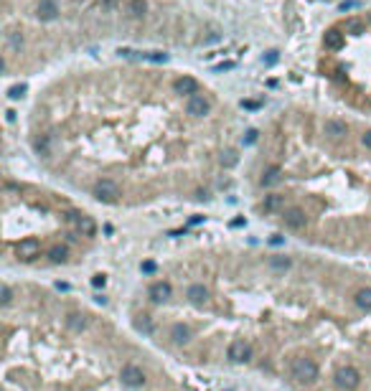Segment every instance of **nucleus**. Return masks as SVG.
I'll use <instances>...</instances> for the list:
<instances>
[{
  "instance_id": "1",
  "label": "nucleus",
  "mask_w": 371,
  "mask_h": 391,
  "mask_svg": "<svg viewBox=\"0 0 371 391\" xmlns=\"http://www.w3.org/2000/svg\"><path fill=\"white\" fill-rule=\"evenodd\" d=\"M290 376L295 381H305V384H310L318 379V366L310 361V358H295L290 363Z\"/></svg>"
},
{
  "instance_id": "2",
  "label": "nucleus",
  "mask_w": 371,
  "mask_h": 391,
  "mask_svg": "<svg viewBox=\"0 0 371 391\" xmlns=\"http://www.w3.org/2000/svg\"><path fill=\"white\" fill-rule=\"evenodd\" d=\"M117 196H120V186H117L112 178L97 181V186H94V198H97V201H102V203H115Z\"/></svg>"
},
{
  "instance_id": "3",
  "label": "nucleus",
  "mask_w": 371,
  "mask_h": 391,
  "mask_svg": "<svg viewBox=\"0 0 371 391\" xmlns=\"http://www.w3.org/2000/svg\"><path fill=\"white\" fill-rule=\"evenodd\" d=\"M336 384L341 389H346V391H351V389H356L361 384V374L356 371L354 366H341L336 371Z\"/></svg>"
},
{
  "instance_id": "4",
  "label": "nucleus",
  "mask_w": 371,
  "mask_h": 391,
  "mask_svg": "<svg viewBox=\"0 0 371 391\" xmlns=\"http://www.w3.org/2000/svg\"><path fill=\"white\" fill-rule=\"evenodd\" d=\"M120 379H122V384H125V386H130V389H140V386L145 384V374H143V368H138V366H133V363L122 366Z\"/></svg>"
},
{
  "instance_id": "5",
  "label": "nucleus",
  "mask_w": 371,
  "mask_h": 391,
  "mask_svg": "<svg viewBox=\"0 0 371 391\" xmlns=\"http://www.w3.org/2000/svg\"><path fill=\"white\" fill-rule=\"evenodd\" d=\"M209 110H211V102L204 94H191L186 99V112L191 117H204V115H209Z\"/></svg>"
},
{
  "instance_id": "6",
  "label": "nucleus",
  "mask_w": 371,
  "mask_h": 391,
  "mask_svg": "<svg viewBox=\"0 0 371 391\" xmlns=\"http://www.w3.org/2000/svg\"><path fill=\"white\" fill-rule=\"evenodd\" d=\"M38 252H41V244H38V239H20L18 242V247H15V254H18V259H23V262H33V259L38 257Z\"/></svg>"
},
{
  "instance_id": "7",
  "label": "nucleus",
  "mask_w": 371,
  "mask_h": 391,
  "mask_svg": "<svg viewBox=\"0 0 371 391\" xmlns=\"http://www.w3.org/2000/svg\"><path fill=\"white\" fill-rule=\"evenodd\" d=\"M69 219H72V221H74V224L79 226L81 236H94V234H97V224H94V219H92V216L72 211V213H69Z\"/></svg>"
},
{
  "instance_id": "8",
  "label": "nucleus",
  "mask_w": 371,
  "mask_h": 391,
  "mask_svg": "<svg viewBox=\"0 0 371 391\" xmlns=\"http://www.w3.org/2000/svg\"><path fill=\"white\" fill-rule=\"evenodd\" d=\"M249 353H252V348H249V343H244V340H231L229 351H226L229 361H234V363L247 361V358H249Z\"/></svg>"
},
{
  "instance_id": "9",
  "label": "nucleus",
  "mask_w": 371,
  "mask_h": 391,
  "mask_svg": "<svg viewBox=\"0 0 371 391\" xmlns=\"http://www.w3.org/2000/svg\"><path fill=\"white\" fill-rule=\"evenodd\" d=\"M36 18L38 20H56L59 18L56 0H41V3L36 5Z\"/></svg>"
},
{
  "instance_id": "10",
  "label": "nucleus",
  "mask_w": 371,
  "mask_h": 391,
  "mask_svg": "<svg viewBox=\"0 0 371 391\" xmlns=\"http://www.w3.org/2000/svg\"><path fill=\"white\" fill-rule=\"evenodd\" d=\"M282 219H285V226H288V229H295V231L308 224V216H305V211H300V208H288Z\"/></svg>"
},
{
  "instance_id": "11",
  "label": "nucleus",
  "mask_w": 371,
  "mask_h": 391,
  "mask_svg": "<svg viewBox=\"0 0 371 391\" xmlns=\"http://www.w3.org/2000/svg\"><path fill=\"white\" fill-rule=\"evenodd\" d=\"M173 89H176L178 94H199V81H196L193 76H178L176 84H173Z\"/></svg>"
},
{
  "instance_id": "12",
  "label": "nucleus",
  "mask_w": 371,
  "mask_h": 391,
  "mask_svg": "<svg viewBox=\"0 0 371 391\" xmlns=\"http://www.w3.org/2000/svg\"><path fill=\"white\" fill-rule=\"evenodd\" d=\"M173 295V287H170V282H155V285L150 287V297L155 300V302H163V300H168Z\"/></svg>"
},
{
  "instance_id": "13",
  "label": "nucleus",
  "mask_w": 371,
  "mask_h": 391,
  "mask_svg": "<svg viewBox=\"0 0 371 391\" xmlns=\"http://www.w3.org/2000/svg\"><path fill=\"white\" fill-rule=\"evenodd\" d=\"M323 46H325V49H331V51H338V49L343 46V33L336 31V28H331L328 33L323 36Z\"/></svg>"
},
{
  "instance_id": "14",
  "label": "nucleus",
  "mask_w": 371,
  "mask_h": 391,
  "mask_svg": "<svg viewBox=\"0 0 371 391\" xmlns=\"http://www.w3.org/2000/svg\"><path fill=\"white\" fill-rule=\"evenodd\" d=\"M170 338L176 340V343H188L191 340V328H188V325H183V323H176L170 328Z\"/></svg>"
},
{
  "instance_id": "15",
  "label": "nucleus",
  "mask_w": 371,
  "mask_h": 391,
  "mask_svg": "<svg viewBox=\"0 0 371 391\" xmlns=\"http://www.w3.org/2000/svg\"><path fill=\"white\" fill-rule=\"evenodd\" d=\"M67 328L74 330V333H81V330L86 328V315H81V313H69V318H67Z\"/></svg>"
},
{
  "instance_id": "16",
  "label": "nucleus",
  "mask_w": 371,
  "mask_h": 391,
  "mask_svg": "<svg viewBox=\"0 0 371 391\" xmlns=\"http://www.w3.org/2000/svg\"><path fill=\"white\" fill-rule=\"evenodd\" d=\"M325 135H328V137H343L346 135V122L328 120V122H325Z\"/></svg>"
},
{
  "instance_id": "17",
  "label": "nucleus",
  "mask_w": 371,
  "mask_h": 391,
  "mask_svg": "<svg viewBox=\"0 0 371 391\" xmlns=\"http://www.w3.org/2000/svg\"><path fill=\"white\" fill-rule=\"evenodd\" d=\"M354 302L361 308V310H366V313H371V287H361L359 292H356V297H354Z\"/></svg>"
},
{
  "instance_id": "18",
  "label": "nucleus",
  "mask_w": 371,
  "mask_h": 391,
  "mask_svg": "<svg viewBox=\"0 0 371 391\" xmlns=\"http://www.w3.org/2000/svg\"><path fill=\"white\" fill-rule=\"evenodd\" d=\"M67 257H69V249L61 247V244H56V247L49 249V259H51L54 264H64V262H67Z\"/></svg>"
},
{
  "instance_id": "19",
  "label": "nucleus",
  "mask_w": 371,
  "mask_h": 391,
  "mask_svg": "<svg viewBox=\"0 0 371 391\" xmlns=\"http://www.w3.org/2000/svg\"><path fill=\"white\" fill-rule=\"evenodd\" d=\"M206 297H209V290L204 285H191L188 287V300L191 302H206Z\"/></svg>"
},
{
  "instance_id": "20",
  "label": "nucleus",
  "mask_w": 371,
  "mask_h": 391,
  "mask_svg": "<svg viewBox=\"0 0 371 391\" xmlns=\"http://www.w3.org/2000/svg\"><path fill=\"white\" fill-rule=\"evenodd\" d=\"M280 165H270L265 173H262V186H272V183H277L280 181Z\"/></svg>"
},
{
  "instance_id": "21",
  "label": "nucleus",
  "mask_w": 371,
  "mask_h": 391,
  "mask_svg": "<svg viewBox=\"0 0 371 391\" xmlns=\"http://www.w3.org/2000/svg\"><path fill=\"white\" fill-rule=\"evenodd\" d=\"M343 31H346V33H351V36H361V33H364V23H361L359 18H346Z\"/></svg>"
},
{
  "instance_id": "22",
  "label": "nucleus",
  "mask_w": 371,
  "mask_h": 391,
  "mask_svg": "<svg viewBox=\"0 0 371 391\" xmlns=\"http://www.w3.org/2000/svg\"><path fill=\"white\" fill-rule=\"evenodd\" d=\"M282 203H285V198L277 196V193H272V196H267V198H265L262 208H265V211H277V208H282Z\"/></svg>"
},
{
  "instance_id": "23",
  "label": "nucleus",
  "mask_w": 371,
  "mask_h": 391,
  "mask_svg": "<svg viewBox=\"0 0 371 391\" xmlns=\"http://www.w3.org/2000/svg\"><path fill=\"white\" fill-rule=\"evenodd\" d=\"M145 0H130L127 3V13L133 15V18H143V13H145Z\"/></svg>"
},
{
  "instance_id": "24",
  "label": "nucleus",
  "mask_w": 371,
  "mask_h": 391,
  "mask_svg": "<svg viewBox=\"0 0 371 391\" xmlns=\"http://www.w3.org/2000/svg\"><path fill=\"white\" fill-rule=\"evenodd\" d=\"M8 49L15 51V54L23 49V36H20V31H10L8 33Z\"/></svg>"
},
{
  "instance_id": "25",
  "label": "nucleus",
  "mask_w": 371,
  "mask_h": 391,
  "mask_svg": "<svg viewBox=\"0 0 371 391\" xmlns=\"http://www.w3.org/2000/svg\"><path fill=\"white\" fill-rule=\"evenodd\" d=\"M270 267H272V269H280V272H288V269H290V259H288V257H272V259H270Z\"/></svg>"
},
{
  "instance_id": "26",
  "label": "nucleus",
  "mask_w": 371,
  "mask_h": 391,
  "mask_svg": "<svg viewBox=\"0 0 371 391\" xmlns=\"http://www.w3.org/2000/svg\"><path fill=\"white\" fill-rule=\"evenodd\" d=\"M26 92H28V86H26V84H13L10 89H8V99H13V102H15V99L23 97Z\"/></svg>"
},
{
  "instance_id": "27",
  "label": "nucleus",
  "mask_w": 371,
  "mask_h": 391,
  "mask_svg": "<svg viewBox=\"0 0 371 391\" xmlns=\"http://www.w3.org/2000/svg\"><path fill=\"white\" fill-rule=\"evenodd\" d=\"M145 61H152V64H165V61H168V54H163V51H148V54H145Z\"/></svg>"
},
{
  "instance_id": "28",
  "label": "nucleus",
  "mask_w": 371,
  "mask_h": 391,
  "mask_svg": "<svg viewBox=\"0 0 371 391\" xmlns=\"http://www.w3.org/2000/svg\"><path fill=\"white\" fill-rule=\"evenodd\" d=\"M222 165H224V168L236 165V153H234V150H226V153L222 155Z\"/></svg>"
},
{
  "instance_id": "29",
  "label": "nucleus",
  "mask_w": 371,
  "mask_h": 391,
  "mask_svg": "<svg viewBox=\"0 0 371 391\" xmlns=\"http://www.w3.org/2000/svg\"><path fill=\"white\" fill-rule=\"evenodd\" d=\"M36 153L38 155H49V137H38L36 140Z\"/></svg>"
},
{
  "instance_id": "30",
  "label": "nucleus",
  "mask_w": 371,
  "mask_h": 391,
  "mask_svg": "<svg viewBox=\"0 0 371 391\" xmlns=\"http://www.w3.org/2000/svg\"><path fill=\"white\" fill-rule=\"evenodd\" d=\"M135 328H138V330H143V333H152V323H150L148 318H143V320H138V323H135Z\"/></svg>"
},
{
  "instance_id": "31",
  "label": "nucleus",
  "mask_w": 371,
  "mask_h": 391,
  "mask_svg": "<svg viewBox=\"0 0 371 391\" xmlns=\"http://www.w3.org/2000/svg\"><path fill=\"white\" fill-rule=\"evenodd\" d=\"M10 300H13V290L8 285H3V297H0V302H3V305H10Z\"/></svg>"
},
{
  "instance_id": "32",
  "label": "nucleus",
  "mask_w": 371,
  "mask_h": 391,
  "mask_svg": "<svg viewBox=\"0 0 371 391\" xmlns=\"http://www.w3.org/2000/svg\"><path fill=\"white\" fill-rule=\"evenodd\" d=\"M257 135H259L257 130H247V135H244L242 142H244V145H254V142H257Z\"/></svg>"
},
{
  "instance_id": "33",
  "label": "nucleus",
  "mask_w": 371,
  "mask_h": 391,
  "mask_svg": "<svg viewBox=\"0 0 371 391\" xmlns=\"http://www.w3.org/2000/svg\"><path fill=\"white\" fill-rule=\"evenodd\" d=\"M104 285H107V277H104V274H94V277H92V287L99 290V287H104Z\"/></svg>"
},
{
  "instance_id": "34",
  "label": "nucleus",
  "mask_w": 371,
  "mask_h": 391,
  "mask_svg": "<svg viewBox=\"0 0 371 391\" xmlns=\"http://www.w3.org/2000/svg\"><path fill=\"white\" fill-rule=\"evenodd\" d=\"M99 8L102 10H115L117 8V0H99Z\"/></svg>"
},
{
  "instance_id": "35",
  "label": "nucleus",
  "mask_w": 371,
  "mask_h": 391,
  "mask_svg": "<svg viewBox=\"0 0 371 391\" xmlns=\"http://www.w3.org/2000/svg\"><path fill=\"white\" fill-rule=\"evenodd\" d=\"M140 269H143L145 274H150V272H155V262H143V264H140Z\"/></svg>"
},
{
  "instance_id": "36",
  "label": "nucleus",
  "mask_w": 371,
  "mask_h": 391,
  "mask_svg": "<svg viewBox=\"0 0 371 391\" xmlns=\"http://www.w3.org/2000/svg\"><path fill=\"white\" fill-rule=\"evenodd\" d=\"M275 61H277V51H267V56H265V64H270V66H272Z\"/></svg>"
},
{
  "instance_id": "37",
  "label": "nucleus",
  "mask_w": 371,
  "mask_h": 391,
  "mask_svg": "<svg viewBox=\"0 0 371 391\" xmlns=\"http://www.w3.org/2000/svg\"><path fill=\"white\" fill-rule=\"evenodd\" d=\"M351 8H356L354 0H346V3H341V10H351Z\"/></svg>"
},
{
  "instance_id": "38",
  "label": "nucleus",
  "mask_w": 371,
  "mask_h": 391,
  "mask_svg": "<svg viewBox=\"0 0 371 391\" xmlns=\"http://www.w3.org/2000/svg\"><path fill=\"white\" fill-rule=\"evenodd\" d=\"M364 145H366V147H369V150H371V130H369V132H366V135H364Z\"/></svg>"
},
{
  "instance_id": "39",
  "label": "nucleus",
  "mask_w": 371,
  "mask_h": 391,
  "mask_svg": "<svg viewBox=\"0 0 371 391\" xmlns=\"http://www.w3.org/2000/svg\"><path fill=\"white\" fill-rule=\"evenodd\" d=\"M242 107H247V110H257L259 104H257V102H242Z\"/></svg>"
},
{
  "instance_id": "40",
  "label": "nucleus",
  "mask_w": 371,
  "mask_h": 391,
  "mask_svg": "<svg viewBox=\"0 0 371 391\" xmlns=\"http://www.w3.org/2000/svg\"><path fill=\"white\" fill-rule=\"evenodd\" d=\"M5 120H8V122H15V112L8 110V112H5Z\"/></svg>"
}]
</instances>
